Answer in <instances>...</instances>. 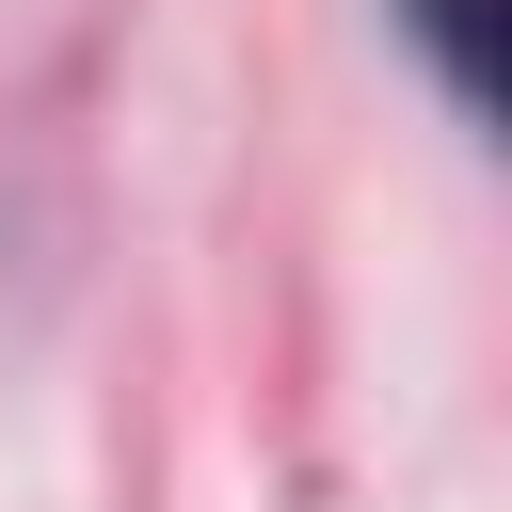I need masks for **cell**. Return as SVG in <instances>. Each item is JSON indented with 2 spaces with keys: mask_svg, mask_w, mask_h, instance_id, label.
<instances>
[{
  "mask_svg": "<svg viewBox=\"0 0 512 512\" xmlns=\"http://www.w3.org/2000/svg\"><path fill=\"white\" fill-rule=\"evenodd\" d=\"M400 32L432 48L448 112H480V96H496V0H400Z\"/></svg>",
  "mask_w": 512,
  "mask_h": 512,
  "instance_id": "cell-1",
  "label": "cell"
}]
</instances>
